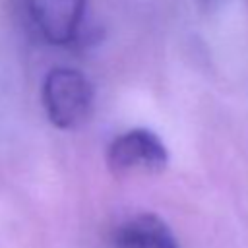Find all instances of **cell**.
<instances>
[{"instance_id":"1","label":"cell","mask_w":248,"mask_h":248,"mask_svg":"<svg viewBox=\"0 0 248 248\" xmlns=\"http://www.w3.org/2000/svg\"><path fill=\"white\" fill-rule=\"evenodd\" d=\"M95 89L85 74L74 68H54L43 83V105L48 120L60 130L81 126L93 108Z\"/></svg>"},{"instance_id":"2","label":"cell","mask_w":248,"mask_h":248,"mask_svg":"<svg viewBox=\"0 0 248 248\" xmlns=\"http://www.w3.org/2000/svg\"><path fill=\"white\" fill-rule=\"evenodd\" d=\"M169 163V151L161 138L147 128H134L114 138L107 149V165L116 174L161 172Z\"/></svg>"},{"instance_id":"3","label":"cell","mask_w":248,"mask_h":248,"mask_svg":"<svg viewBox=\"0 0 248 248\" xmlns=\"http://www.w3.org/2000/svg\"><path fill=\"white\" fill-rule=\"evenodd\" d=\"M87 0H29V14L39 33L52 45H70L78 39Z\"/></svg>"},{"instance_id":"4","label":"cell","mask_w":248,"mask_h":248,"mask_svg":"<svg viewBox=\"0 0 248 248\" xmlns=\"http://www.w3.org/2000/svg\"><path fill=\"white\" fill-rule=\"evenodd\" d=\"M116 244L118 248H180L169 225L153 213H140L122 223Z\"/></svg>"},{"instance_id":"5","label":"cell","mask_w":248,"mask_h":248,"mask_svg":"<svg viewBox=\"0 0 248 248\" xmlns=\"http://www.w3.org/2000/svg\"><path fill=\"white\" fill-rule=\"evenodd\" d=\"M219 2H221V0H200V4H203V6H205V8H209V10H211L213 6H217Z\"/></svg>"}]
</instances>
